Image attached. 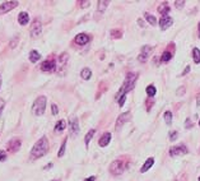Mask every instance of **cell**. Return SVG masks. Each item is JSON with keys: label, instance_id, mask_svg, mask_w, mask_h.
I'll list each match as a JSON object with an SVG mask.
<instances>
[{"label": "cell", "instance_id": "2e32d148", "mask_svg": "<svg viewBox=\"0 0 200 181\" xmlns=\"http://www.w3.org/2000/svg\"><path fill=\"white\" fill-rule=\"evenodd\" d=\"M19 148H21V141L19 139H13V141H10L9 144H8V150L12 152V153L17 152Z\"/></svg>", "mask_w": 200, "mask_h": 181}, {"label": "cell", "instance_id": "cb8c5ba5", "mask_svg": "<svg viewBox=\"0 0 200 181\" xmlns=\"http://www.w3.org/2000/svg\"><path fill=\"white\" fill-rule=\"evenodd\" d=\"M193 60L195 64H199L200 63V50L198 47H194L193 49Z\"/></svg>", "mask_w": 200, "mask_h": 181}, {"label": "cell", "instance_id": "f546056e", "mask_svg": "<svg viewBox=\"0 0 200 181\" xmlns=\"http://www.w3.org/2000/svg\"><path fill=\"white\" fill-rule=\"evenodd\" d=\"M66 141L68 139H64V142H63V144H61V147H60V150H59V153H58V157H63L64 156V153H65V148H66Z\"/></svg>", "mask_w": 200, "mask_h": 181}, {"label": "cell", "instance_id": "ab89813d", "mask_svg": "<svg viewBox=\"0 0 200 181\" xmlns=\"http://www.w3.org/2000/svg\"><path fill=\"white\" fill-rule=\"evenodd\" d=\"M189 72H190V66H186V68H185V70L182 72V74H181V75H186Z\"/></svg>", "mask_w": 200, "mask_h": 181}, {"label": "cell", "instance_id": "d6986e66", "mask_svg": "<svg viewBox=\"0 0 200 181\" xmlns=\"http://www.w3.org/2000/svg\"><path fill=\"white\" fill-rule=\"evenodd\" d=\"M153 164H154V158H153V157H149L148 160L145 161V163L143 164V167L140 169V172H147Z\"/></svg>", "mask_w": 200, "mask_h": 181}, {"label": "cell", "instance_id": "e0dca14e", "mask_svg": "<svg viewBox=\"0 0 200 181\" xmlns=\"http://www.w3.org/2000/svg\"><path fill=\"white\" fill-rule=\"evenodd\" d=\"M30 22V16H28V13H26V12H22L18 14V23L21 26H24V24H27Z\"/></svg>", "mask_w": 200, "mask_h": 181}, {"label": "cell", "instance_id": "9c48e42d", "mask_svg": "<svg viewBox=\"0 0 200 181\" xmlns=\"http://www.w3.org/2000/svg\"><path fill=\"white\" fill-rule=\"evenodd\" d=\"M69 130H70V134L73 136L79 134V121H78V117H75V116L70 117V120H69Z\"/></svg>", "mask_w": 200, "mask_h": 181}, {"label": "cell", "instance_id": "f907efd6", "mask_svg": "<svg viewBox=\"0 0 200 181\" xmlns=\"http://www.w3.org/2000/svg\"><path fill=\"white\" fill-rule=\"evenodd\" d=\"M199 181H200V177H199Z\"/></svg>", "mask_w": 200, "mask_h": 181}, {"label": "cell", "instance_id": "ba28073f", "mask_svg": "<svg viewBox=\"0 0 200 181\" xmlns=\"http://www.w3.org/2000/svg\"><path fill=\"white\" fill-rule=\"evenodd\" d=\"M18 4H19L18 2H4V3H2V4H0V16L10 12L12 9L17 8Z\"/></svg>", "mask_w": 200, "mask_h": 181}, {"label": "cell", "instance_id": "7c38bea8", "mask_svg": "<svg viewBox=\"0 0 200 181\" xmlns=\"http://www.w3.org/2000/svg\"><path fill=\"white\" fill-rule=\"evenodd\" d=\"M172 24H173V19L170 16H163L161 18V21H159V27H161L162 31H166L167 28H170Z\"/></svg>", "mask_w": 200, "mask_h": 181}, {"label": "cell", "instance_id": "7a4b0ae2", "mask_svg": "<svg viewBox=\"0 0 200 181\" xmlns=\"http://www.w3.org/2000/svg\"><path fill=\"white\" fill-rule=\"evenodd\" d=\"M138 79V74L137 73H129L123 83V86L121 88H120V91L117 92L116 94V100H120L121 97H124L129 91H131L133 88H134V84H135V82Z\"/></svg>", "mask_w": 200, "mask_h": 181}, {"label": "cell", "instance_id": "603a6c76", "mask_svg": "<svg viewBox=\"0 0 200 181\" xmlns=\"http://www.w3.org/2000/svg\"><path fill=\"white\" fill-rule=\"evenodd\" d=\"M65 128H66L65 120H59V121L56 122V125H55V131H56V133H60V131H63Z\"/></svg>", "mask_w": 200, "mask_h": 181}, {"label": "cell", "instance_id": "d6a6232c", "mask_svg": "<svg viewBox=\"0 0 200 181\" xmlns=\"http://www.w3.org/2000/svg\"><path fill=\"white\" fill-rule=\"evenodd\" d=\"M185 92H186V88L182 86V87H180V88L176 91V96H184V94H185Z\"/></svg>", "mask_w": 200, "mask_h": 181}, {"label": "cell", "instance_id": "3957f363", "mask_svg": "<svg viewBox=\"0 0 200 181\" xmlns=\"http://www.w3.org/2000/svg\"><path fill=\"white\" fill-rule=\"evenodd\" d=\"M46 102H47L46 96H40L35 100L33 106H32V112H33L35 116H42L45 114Z\"/></svg>", "mask_w": 200, "mask_h": 181}, {"label": "cell", "instance_id": "681fc988", "mask_svg": "<svg viewBox=\"0 0 200 181\" xmlns=\"http://www.w3.org/2000/svg\"><path fill=\"white\" fill-rule=\"evenodd\" d=\"M52 181H56V180H52Z\"/></svg>", "mask_w": 200, "mask_h": 181}, {"label": "cell", "instance_id": "4dcf8cb0", "mask_svg": "<svg viewBox=\"0 0 200 181\" xmlns=\"http://www.w3.org/2000/svg\"><path fill=\"white\" fill-rule=\"evenodd\" d=\"M110 35L114 37V38H120L123 36V33H121V31L120 30H112L111 32H110Z\"/></svg>", "mask_w": 200, "mask_h": 181}, {"label": "cell", "instance_id": "5bb4252c", "mask_svg": "<svg viewBox=\"0 0 200 181\" xmlns=\"http://www.w3.org/2000/svg\"><path fill=\"white\" fill-rule=\"evenodd\" d=\"M68 60H69V55L66 52H63L59 59H58V68H59V73H61V68H65L66 64H68Z\"/></svg>", "mask_w": 200, "mask_h": 181}, {"label": "cell", "instance_id": "83f0119b", "mask_svg": "<svg viewBox=\"0 0 200 181\" xmlns=\"http://www.w3.org/2000/svg\"><path fill=\"white\" fill-rule=\"evenodd\" d=\"M163 117H165V121H166L167 125H171V124H172L173 116H172V112H171V111H166V112L163 114Z\"/></svg>", "mask_w": 200, "mask_h": 181}, {"label": "cell", "instance_id": "277c9868", "mask_svg": "<svg viewBox=\"0 0 200 181\" xmlns=\"http://www.w3.org/2000/svg\"><path fill=\"white\" fill-rule=\"evenodd\" d=\"M125 170V167H124V162L123 161H114L110 166V172L115 176H119V175H121Z\"/></svg>", "mask_w": 200, "mask_h": 181}, {"label": "cell", "instance_id": "836d02e7", "mask_svg": "<svg viewBox=\"0 0 200 181\" xmlns=\"http://www.w3.org/2000/svg\"><path fill=\"white\" fill-rule=\"evenodd\" d=\"M177 139V131H171L170 133V141H176Z\"/></svg>", "mask_w": 200, "mask_h": 181}, {"label": "cell", "instance_id": "d4e9b609", "mask_svg": "<svg viewBox=\"0 0 200 181\" xmlns=\"http://www.w3.org/2000/svg\"><path fill=\"white\" fill-rule=\"evenodd\" d=\"M144 17H145V19H147V21H148V23H149V24H152V26H156V24H157V19H156V17H154V16L149 14V13H145Z\"/></svg>", "mask_w": 200, "mask_h": 181}, {"label": "cell", "instance_id": "44dd1931", "mask_svg": "<svg viewBox=\"0 0 200 181\" xmlns=\"http://www.w3.org/2000/svg\"><path fill=\"white\" fill-rule=\"evenodd\" d=\"M110 2L109 0H101V2H98V7H97V12L98 13H103L106 10V8L109 7Z\"/></svg>", "mask_w": 200, "mask_h": 181}, {"label": "cell", "instance_id": "816d5d0a", "mask_svg": "<svg viewBox=\"0 0 200 181\" xmlns=\"http://www.w3.org/2000/svg\"><path fill=\"white\" fill-rule=\"evenodd\" d=\"M199 125H200V121H199Z\"/></svg>", "mask_w": 200, "mask_h": 181}, {"label": "cell", "instance_id": "f6af8a7d", "mask_svg": "<svg viewBox=\"0 0 200 181\" xmlns=\"http://www.w3.org/2000/svg\"><path fill=\"white\" fill-rule=\"evenodd\" d=\"M3 110H4V105H3V106H0V114L3 112Z\"/></svg>", "mask_w": 200, "mask_h": 181}, {"label": "cell", "instance_id": "52a82bcc", "mask_svg": "<svg viewBox=\"0 0 200 181\" xmlns=\"http://www.w3.org/2000/svg\"><path fill=\"white\" fill-rule=\"evenodd\" d=\"M152 50H153V47L149 46V45L143 46V47H142V51H140V55L138 56V60H139L140 63H147V60L149 59L151 54H152Z\"/></svg>", "mask_w": 200, "mask_h": 181}, {"label": "cell", "instance_id": "30bf717a", "mask_svg": "<svg viewBox=\"0 0 200 181\" xmlns=\"http://www.w3.org/2000/svg\"><path fill=\"white\" fill-rule=\"evenodd\" d=\"M56 66H58V65H56L55 60H45V61L41 64V70L50 73V72H54L55 69H56Z\"/></svg>", "mask_w": 200, "mask_h": 181}, {"label": "cell", "instance_id": "5b68a950", "mask_svg": "<svg viewBox=\"0 0 200 181\" xmlns=\"http://www.w3.org/2000/svg\"><path fill=\"white\" fill-rule=\"evenodd\" d=\"M188 148L184 144H180V145H175L170 149V156L171 157H177V156H184V155H188Z\"/></svg>", "mask_w": 200, "mask_h": 181}, {"label": "cell", "instance_id": "9a60e30c", "mask_svg": "<svg viewBox=\"0 0 200 181\" xmlns=\"http://www.w3.org/2000/svg\"><path fill=\"white\" fill-rule=\"evenodd\" d=\"M111 133H105L101 138H100V141H98V144H100V147H107L109 145V143L111 142Z\"/></svg>", "mask_w": 200, "mask_h": 181}, {"label": "cell", "instance_id": "ffe728a7", "mask_svg": "<svg viewBox=\"0 0 200 181\" xmlns=\"http://www.w3.org/2000/svg\"><path fill=\"white\" fill-rule=\"evenodd\" d=\"M40 59H41V54H40L37 50H32L30 52V61L31 63H37Z\"/></svg>", "mask_w": 200, "mask_h": 181}, {"label": "cell", "instance_id": "e575fe53", "mask_svg": "<svg viewBox=\"0 0 200 181\" xmlns=\"http://www.w3.org/2000/svg\"><path fill=\"white\" fill-rule=\"evenodd\" d=\"M7 160V153L4 152V150H0V161H5Z\"/></svg>", "mask_w": 200, "mask_h": 181}, {"label": "cell", "instance_id": "74e56055", "mask_svg": "<svg viewBox=\"0 0 200 181\" xmlns=\"http://www.w3.org/2000/svg\"><path fill=\"white\" fill-rule=\"evenodd\" d=\"M125 100H126V96L121 97V98L119 100V106H124V103H125Z\"/></svg>", "mask_w": 200, "mask_h": 181}, {"label": "cell", "instance_id": "1f68e13d", "mask_svg": "<svg viewBox=\"0 0 200 181\" xmlns=\"http://www.w3.org/2000/svg\"><path fill=\"white\" fill-rule=\"evenodd\" d=\"M173 4H175V7H176L177 9H182V8L185 7V2H184V0H182V2H181V0H176V2L173 3Z\"/></svg>", "mask_w": 200, "mask_h": 181}, {"label": "cell", "instance_id": "ac0fdd59", "mask_svg": "<svg viewBox=\"0 0 200 181\" xmlns=\"http://www.w3.org/2000/svg\"><path fill=\"white\" fill-rule=\"evenodd\" d=\"M168 12H170V5H168V3H162L161 5L158 7V13L161 14L162 17L163 16H168Z\"/></svg>", "mask_w": 200, "mask_h": 181}, {"label": "cell", "instance_id": "4fadbf2b", "mask_svg": "<svg viewBox=\"0 0 200 181\" xmlns=\"http://www.w3.org/2000/svg\"><path fill=\"white\" fill-rule=\"evenodd\" d=\"M75 44L77 45H81V46H83V45H86V44H88L89 41H91V37L87 35V33H79V35H77L75 36Z\"/></svg>", "mask_w": 200, "mask_h": 181}, {"label": "cell", "instance_id": "8fae6325", "mask_svg": "<svg viewBox=\"0 0 200 181\" xmlns=\"http://www.w3.org/2000/svg\"><path fill=\"white\" fill-rule=\"evenodd\" d=\"M129 119H130V112H124V114L120 115L117 117V120H116V130L119 131L120 129H121L125 125V122L129 121Z\"/></svg>", "mask_w": 200, "mask_h": 181}, {"label": "cell", "instance_id": "f1b7e54d", "mask_svg": "<svg viewBox=\"0 0 200 181\" xmlns=\"http://www.w3.org/2000/svg\"><path fill=\"white\" fill-rule=\"evenodd\" d=\"M147 96H148V97H153L154 94H156V92H157V89H156V87L154 86H148V87H147Z\"/></svg>", "mask_w": 200, "mask_h": 181}, {"label": "cell", "instance_id": "7402d4cb", "mask_svg": "<svg viewBox=\"0 0 200 181\" xmlns=\"http://www.w3.org/2000/svg\"><path fill=\"white\" fill-rule=\"evenodd\" d=\"M81 77H82L84 80L91 79V77H92V72H91V69H89V68H84V69H82V72H81Z\"/></svg>", "mask_w": 200, "mask_h": 181}, {"label": "cell", "instance_id": "8d00e7d4", "mask_svg": "<svg viewBox=\"0 0 200 181\" xmlns=\"http://www.w3.org/2000/svg\"><path fill=\"white\" fill-rule=\"evenodd\" d=\"M185 126H186V129H191V128H193V124H191V120H190V119L186 120V122H185Z\"/></svg>", "mask_w": 200, "mask_h": 181}, {"label": "cell", "instance_id": "60d3db41", "mask_svg": "<svg viewBox=\"0 0 200 181\" xmlns=\"http://www.w3.org/2000/svg\"><path fill=\"white\" fill-rule=\"evenodd\" d=\"M95 180H96L95 176H91V177H88V179H86V180H83V181H95Z\"/></svg>", "mask_w": 200, "mask_h": 181}, {"label": "cell", "instance_id": "ee69618b", "mask_svg": "<svg viewBox=\"0 0 200 181\" xmlns=\"http://www.w3.org/2000/svg\"><path fill=\"white\" fill-rule=\"evenodd\" d=\"M51 166H52V163H49L46 167H45V170H49V169H51Z\"/></svg>", "mask_w": 200, "mask_h": 181}, {"label": "cell", "instance_id": "484cf974", "mask_svg": "<svg viewBox=\"0 0 200 181\" xmlns=\"http://www.w3.org/2000/svg\"><path fill=\"white\" fill-rule=\"evenodd\" d=\"M95 133H96L95 129H92V130H89V131L87 133V135H86V138H84V143H86L87 147H88V144H89V142H91V139L93 138V135H95Z\"/></svg>", "mask_w": 200, "mask_h": 181}, {"label": "cell", "instance_id": "6da1fadb", "mask_svg": "<svg viewBox=\"0 0 200 181\" xmlns=\"http://www.w3.org/2000/svg\"><path fill=\"white\" fill-rule=\"evenodd\" d=\"M49 150V141L46 136H42L41 139H38V141L35 143L33 148L31 149V160H37L40 157L45 156Z\"/></svg>", "mask_w": 200, "mask_h": 181}, {"label": "cell", "instance_id": "8992f818", "mask_svg": "<svg viewBox=\"0 0 200 181\" xmlns=\"http://www.w3.org/2000/svg\"><path fill=\"white\" fill-rule=\"evenodd\" d=\"M30 32H31V37L32 38H37V37H40V35L42 33V24H41V22H40L38 19L33 21Z\"/></svg>", "mask_w": 200, "mask_h": 181}, {"label": "cell", "instance_id": "f35d334b", "mask_svg": "<svg viewBox=\"0 0 200 181\" xmlns=\"http://www.w3.org/2000/svg\"><path fill=\"white\" fill-rule=\"evenodd\" d=\"M89 4H91V2H81V8H87V7H89Z\"/></svg>", "mask_w": 200, "mask_h": 181}, {"label": "cell", "instance_id": "7bdbcfd3", "mask_svg": "<svg viewBox=\"0 0 200 181\" xmlns=\"http://www.w3.org/2000/svg\"><path fill=\"white\" fill-rule=\"evenodd\" d=\"M138 23H139V26H140V27H145V24H144L143 19H138Z\"/></svg>", "mask_w": 200, "mask_h": 181}, {"label": "cell", "instance_id": "d590c367", "mask_svg": "<svg viewBox=\"0 0 200 181\" xmlns=\"http://www.w3.org/2000/svg\"><path fill=\"white\" fill-rule=\"evenodd\" d=\"M51 110H52V114H54V115H58V112H59V108H58V106H56L55 103L51 106Z\"/></svg>", "mask_w": 200, "mask_h": 181}, {"label": "cell", "instance_id": "7dc6e473", "mask_svg": "<svg viewBox=\"0 0 200 181\" xmlns=\"http://www.w3.org/2000/svg\"><path fill=\"white\" fill-rule=\"evenodd\" d=\"M0 87H2V75H0Z\"/></svg>", "mask_w": 200, "mask_h": 181}, {"label": "cell", "instance_id": "b9f144b4", "mask_svg": "<svg viewBox=\"0 0 200 181\" xmlns=\"http://www.w3.org/2000/svg\"><path fill=\"white\" fill-rule=\"evenodd\" d=\"M196 105L200 107V94H198V96H196Z\"/></svg>", "mask_w": 200, "mask_h": 181}, {"label": "cell", "instance_id": "c3c4849f", "mask_svg": "<svg viewBox=\"0 0 200 181\" xmlns=\"http://www.w3.org/2000/svg\"><path fill=\"white\" fill-rule=\"evenodd\" d=\"M0 105H3V100L2 98H0Z\"/></svg>", "mask_w": 200, "mask_h": 181}, {"label": "cell", "instance_id": "4316f807", "mask_svg": "<svg viewBox=\"0 0 200 181\" xmlns=\"http://www.w3.org/2000/svg\"><path fill=\"white\" fill-rule=\"evenodd\" d=\"M172 59V54L170 52V51H165L163 54H162V56H161V61L162 63H167V61H170Z\"/></svg>", "mask_w": 200, "mask_h": 181}, {"label": "cell", "instance_id": "bcb514c9", "mask_svg": "<svg viewBox=\"0 0 200 181\" xmlns=\"http://www.w3.org/2000/svg\"><path fill=\"white\" fill-rule=\"evenodd\" d=\"M198 28H199V35H198V36L200 37V22H199V26H198Z\"/></svg>", "mask_w": 200, "mask_h": 181}]
</instances>
